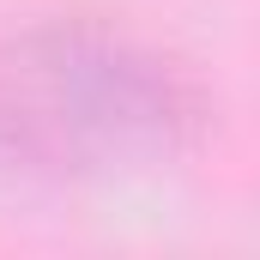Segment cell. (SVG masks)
<instances>
[{
  "label": "cell",
  "mask_w": 260,
  "mask_h": 260,
  "mask_svg": "<svg viewBox=\"0 0 260 260\" xmlns=\"http://www.w3.org/2000/svg\"><path fill=\"white\" fill-rule=\"evenodd\" d=\"M194 127V85L127 37L85 24L0 37V157L49 176H109L176 157Z\"/></svg>",
  "instance_id": "obj_1"
}]
</instances>
